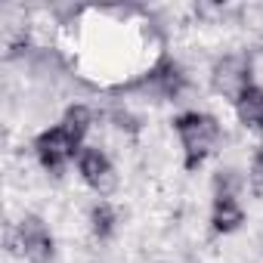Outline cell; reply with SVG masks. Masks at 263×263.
Wrapping results in <instances>:
<instances>
[{"label":"cell","instance_id":"2","mask_svg":"<svg viewBox=\"0 0 263 263\" xmlns=\"http://www.w3.org/2000/svg\"><path fill=\"white\" fill-rule=\"evenodd\" d=\"M81 149H84V146H81L78 140H71V134H68L62 124L47 127L44 134H37V140H34V155H37V161L44 164V171H50V174H56V177L68 167V161H78Z\"/></svg>","mask_w":263,"mask_h":263},{"label":"cell","instance_id":"1","mask_svg":"<svg viewBox=\"0 0 263 263\" xmlns=\"http://www.w3.org/2000/svg\"><path fill=\"white\" fill-rule=\"evenodd\" d=\"M180 143H183V158H186V171L201 167L220 146V124L214 115L204 111H186L174 121Z\"/></svg>","mask_w":263,"mask_h":263},{"label":"cell","instance_id":"11","mask_svg":"<svg viewBox=\"0 0 263 263\" xmlns=\"http://www.w3.org/2000/svg\"><path fill=\"white\" fill-rule=\"evenodd\" d=\"M248 189L257 195V198H263V149H257L254 152V158H251V167H248Z\"/></svg>","mask_w":263,"mask_h":263},{"label":"cell","instance_id":"9","mask_svg":"<svg viewBox=\"0 0 263 263\" xmlns=\"http://www.w3.org/2000/svg\"><path fill=\"white\" fill-rule=\"evenodd\" d=\"M115 223H118V214L108 201H96L90 208V229H93L96 238H108L115 232Z\"/></svg>","mask_w":263,"mask_h":263},{"label":"cell","instance_id":"6","mask_svg":"<svg viewBox=\"0 0 263 263\" xmlns=\"http://www.w3.org/2000/svg\"><path fill=\"white\" fill-rule=\"evenodd\" d=\"M245 223V211L238 204V198L229 195H214V208H211V229L214 232H235Z\"/></svg>","mask_w":263,"mask_h":263},{"label":"cell","instance_id":"4","mask_svg":"<svg viewBox=\"0 0 263 263\" xmlns=\"http://www.w3.org/2000/svg\"><path fill=\"white\" fill-rule=\"evenodd\" d=\"M78 174L96 195H111L118 189V171L108 161V155L96 146H84L78 155Z\"/></svg>","mask_w":263,"mask_h":263},{"label":"cell","instance_id":"8","mask_svg":"<svg viewBox=\"0 0 263 263\" xmlns=\"http://www.w3.org/2000/svg\"><path fill=\"white\" fill-rule=\"evenodd\" d=\"M62 127L71 134V140H78V143L84 146V137L93 130V108H90V105H84V102L68 105V108H65V115H62Z\"/></svg>","mask_w":263,"mask_h":263},{"label":"cell","instance_id":"10","mask_svg":"<svg viewBox=\"0 0 263 263\" xmlns=\"http://www.w3.org/2000/svg\"><path fill=\"white\" fill-rule=\"evenodd\" d=\"M238 189H241V180H238L235 171H220V174L214 177V195H229V198H235Z\"/></svg>","mask_w":263,"mask_h":263},{"label":"cell","instance_id":"3","mask_svg":"<svg viewBox=\"0 0 263 263\" xmlns=\"http://www.w3.org/2000/svg\"><path fill=\"white\" fill-rule=\"evenodd\" d=\"M10 241H13V251H22V257L28 263L53 260V235L37 214H25L22 223L16 226V235H10Z\"/></svg>","mask_w":263,"mask_h":263},{"label":"cell","instance_id":"7","mask_svg":"<svg viewBox=\"0 0 263 263\" xmlns=\"http://www.w3.org/2000/svg\"><path fill=\"white\" fill-rule=\"evenodd\" d=\"M235 115H238V121L245 127H263V90L251 84L235 99Z\"/></svg>","mask_w":263,"mask_h":263},{"label":"cell","instance_id":"5","mask_svg":"<svg viewBox=\"0 0 263 263\" xmlns=\"http://www.w3.org/2000/svg\"><path fill=\"white\" fill-rule=\"evenodd\" d=\"M211 84L214 90L223 96V99H238L248 87H251V62L245 56H223L217 65H214V74H211Z\"/></svg>","mask_w":263,"mask_h":263}]
</instances>
